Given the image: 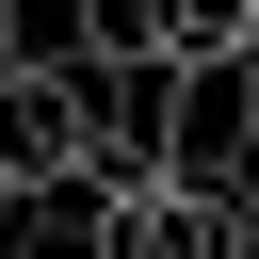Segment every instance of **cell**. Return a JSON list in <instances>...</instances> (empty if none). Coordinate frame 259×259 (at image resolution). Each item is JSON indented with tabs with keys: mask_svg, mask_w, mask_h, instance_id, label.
Listing matches in <instances>:
<instances>
[{
	"mask_svg": "<svg viewBox=\"0 0 259 259\" xmlns=\"http://www.w3.org/2000/svg\"><path fill=\"white\" fill-rule=\"evenodd\" d=\"M243 162H259V81H243V49H227V65H178V97H162V178L243 194Z\"/></svg>",
	"mask_w": 259,
	"mask_h": 259,
	"instance_id": "3",
	"label": "cell"
},
{
	"mask_svg": "<svg viewBox=\"0 0 259 259\" xmlns=\"http://www.w3.org/2000/svg\"><path fill=\"white\" fill-rule=\"evenodd\" d=\"M0 49H16V0H0Z\"/></svg>",
	"mask_w": 259,
	"mask_h": 259,
	"instance_id": "6",
	"label": "cell"
},
{
	"mask_svg": "<svg viewBox=\"0 0 259 259\" xmlns=\"http://www.w3.org/2000/svg\"><path fill=\"white\" fill-rule=\"evenodd\" d=\"M0 243H16V178H0Z\"/></svg>",
	"mask_w": 259,
	"mask_h": 259,
	"instance_id": "5",
	"label": "cell"
},
{
	"mask_svg": "<svg viewBox=\"0 0 259 259\" xmlns=\"http://www.w3.org/2000/svg\"><path fill=\"white\" fill-rule=\"evenodd\" d=\"M259 0H162V65H227Z\"/></svg>",
	"mask_w": 259,
	"mask_h": 259,
	"instance_id": "4",
	"label": "cell"
},
{
	"mask_svg": "<svg viewBox=\"0 0 259 259\" xmlns=\"http://www.w3.org/2000/svg\"><path fill=\"white\" fill-rule=\"evenodd\" d=\"M81 243L97 259H243L259 210L243 194H194V178H81Z\"/></svg>",
	"mask_w": 259,
	"mask_h": 259,
	"instance_id": "2",
	"label": "cell"
},
{
	"mask_svg": "<svg viewBox=\"0 0 259 259\" xmlns=\"http://www.w3.org/2000/svg\"><path fill=\"white\" fill-rule=\"evenodd\" d=\"M0 178H16V210L97 178V81H81V49H0Z\"/></svg>",
	"mask_w": 259,
	"mask_h": 259,
	"instance_id": "1",
	"label": "cell"
}]
</instances>
